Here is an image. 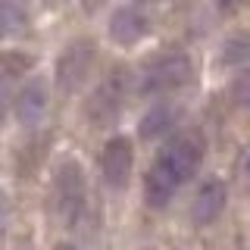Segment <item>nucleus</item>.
I'll return each instance as SVG.
<instances>
[{"label": "nucleus", "mask_w": 250, "mask_h": 250, "mask_svg": "<svg viewBox=\"0 0 250 250\" xmlns=\"http://www.w3.org/2000/svg\"><path fill=\"white\" fill-rule=\"evenodd\" d=\"M131 163H135V150H131V141L116 135L104 144L100 153V172H104V182L109 188H125L131 175Z\"/></svg>", "instance_id": "39448f33"}, {"label": "nucleus", "mask_w": 250, "mask_h": 250, "mask_svg": "<svg viewBox=\"0 0 250 250\" xmlns=\"http://www.w3.org/2000/svg\"><path fill=\"white\" fill-rule=\"evenodd\" d=\"M6 225H10V203H6V197L0 194V238L6 234Z\"/></svg>", "instance_id": "2eb2a0df"}, {"label": "nucleus", "mask_w": 250, "mask_h": 250, "mask_svg": "<svg viewBox=\"0 0 250 250\" xmlns=\"http://www.w3.org/2000/svg\"><path fill=\"white\" fill-rule=\"evenodd\" d=\"M172 122V109L166 106H153L150 113L144 116V122H141V138H156L160 131H166Z\"/></svg>", "instance_id": "9b49d317"}, {"label": "nucleus", "mask_w": 250, "mask_h": 250, "mask_svg": "<svg viewBox=\"0 0 250 250\" xmlns=\"http://www.w3.org/2000/svg\"><path fill=\"white\" fill-rule=\"evenodd\" d=\"M91 62H94V44L91 41H72L57 62V88L66 94L82 88V82L91 72Z\"/></svg>", "instance_id": "20e7f679"}, {"label": "nucleus", "mask_w": 250, "mask_h": 250, "mask_svg": "<svg viewBox=\"0 0 250 250\" xmlns=\"http://www.w3.org/2000/svg\"><path fill=\"white\" fill-rule=\"evenodd\" d=\"M3 116H6V91L0 84V125H3Z\"/></svg>", "instance_id": "dca6fc26"}, {"label": "nucleus", "mask_w": 250, "mask_h": 250, "mask_svg": "<svg viewBox=\"0 0 250 250\" xmlns=\"http://www.w3.org/2000/svg\"><path fill=\"white\" fill-rule=\"evenodd\" d=\"M203 160V141L197 135H175L156 150L150 169L144 175V200L147 207L163 209L182 188L191 182Z\"/></svg>", "instance_id": "f257e3e1"}, {"label": "nucleus", "mask_w": 250, "mask_h": 250, "mask_svg": "<svg viewBox=\"0 0 250 250\" xmlns=\"http://www.w3.org/2000/svg\"><path fill=\"white\" fill-rule=\"evenodd\" d=\"M188 78H191V60H188L185 50H163L150 57L141 66V75H138V91L141 94H169L175 88H182L188 84Z\"/></svg>", "instance_id": "7ed1b4c3"}, {"label": "nucleus", "mask_w": 250, "mask_h": 250, "mask_svg": "<svg viewBox=\"0 0 250 250\" xmlns=\"http://www.w3.org/2000/svg\"><path fill=\"white\" fill-rule=\"evenodd\" d=\"M231 100L238 106L250 109V69H244V72H238L231 78Z\"/></svg>", "instance_id": "ddd939ff"}, {"label": "nucleus", "mask_w": 250, "mask_h": 250, "mask_svg": "<svg viewBox=\"0 0 250 250\" xmlns=\"http://www.w3.org/2000/svg\"><path fill=\"white\" fill-rule=\"evenodd\" d=\"M47 82L44 78H28L19 91H16V100H13V113L22 125H38L47 116Z\"/></svg>", "instance_id": "6e6552de"}, {"label": "nucleus", "mask_w": 250, "mask_h": 250, "mask_svg": "<svg viewBox=\"0 0 250 250\" xmlns=\"http://www.w3.org/2000/svg\"><path fill=\"white\" fill-rule=\"evenodd\" d=\"M225 203H229V191H225V185L219 182V178H207L197 194H194V203H191V222L194 225H213L219 216H222Z\"/></svg>", "instance_id": "0eeeda50"}, {"label": "nucleus", "mask_w": 250, "mask_h": 250, "mask_svg": "<svg viewBox=\"0 0 250 250\" xmlns=\"http://www.w3.org/2000/svg\"><path fill=\"white\" fill-rule=\"evenodd\" d=\"M147 31H150V22H147V16L138 6H119V10L109 16V38L122 47L138 44Z\"/></svg>", "instance_id": "1a4fd4ad"}, {"label": "nucleus", "mask_w": 250, "mask_h": 250, "mask_svg": "<svg viewBox=\"0 0 250 250\" xmlns=\"http://www.w3.org/2000/svg\"><path fill=\"white\" fill-rule=\"evenodd\" d=\"M122 97H125V78L122 72H113L106 78V82H100V88L91 94V100H88V116H91V122L94 125H109L119 116V109H122Z\"/></svg>", "instance_id": "423d86ee"}, {"label": "nucleus", "mask_w": 250, "mask_h": 250, "mask_svg": "<svg viewBox=\"0 0 250 250\" xmlns=\"http://www.w3.org/2000/svg\"><path fill=\"white\" fill-rule=\"evenodd\" d=\"M250 60V35L229 38L222 44V62H247Z\"/></svg>", "instance_id": "f8f14e48"}, {"label": "nucleus", "mask_w": 250, "mask_h": 250, "mask_svg": "<svg viewBox=\"0 0 250 250\" xmlns=\"http://www.w3.org/2000/svg\"><path fill=\"white\" fill-rule=\"evenodd\" d=\"M238 178H241V185L250 191V144H244V150L238 153Z\"/></svg>", "instance_id": "4468645a"}, {"label": "nucleus", "mask_w": 250, "mask_h": 250, "mask_svg": "<svg viewBox=\"0 0 250 250\" xmlns=\"http://www.w3.org/2000/svg\"><path fill=\"white\" fill-rule=\"evenodd\" d=\"M53 209L66 229H75L88 209V182L75 160H62L53 172Z\"/></svg>", "instance_id": "f03ea898"}, {"label": "nucleus", "mask_w": 250, "mask_h": 250, "mask_svg": "<svg viewBox=\"0 0 250 250\" xmlns=\"http://www.w3.org/2000/svg\"><path fill=\"white\" fill-rule=\"evenodd\" d=\"M141 3H153V0H141Z\"/></svg>", "instance_id": "a211bd4d"}, {"label": "nucleus", "mask_w": 250, "mask_h": 250, "mask_svg": "<svg viewBox=\"0 0 250 250\" xmlns=\"http://www.w3.org/2000/svg\"><path fill=\"white\" fill-rule=\"evenodd\" d=\"M53 250H75V247H72V244H57Z\"/></svg>", "instance_id": "f3484780"}, {"label": "nucleus", "mask_w": 250, "mask_h": 250, "mask_svg": "<svg viewBox=\"0 0 250 250\" xmlns=\"http://www.w3.org/2000/svg\"><path fill=\"white\" fill-rule=\"evenodd\" d=\"M25 25H28L25 0H0V41L19 35Z\"/></svg>", "instance_id": "9d476101"}]
</instances>
